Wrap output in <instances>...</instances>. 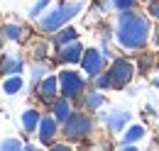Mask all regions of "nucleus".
<instances>
[{"mask_svg":"<svg viewBox=\"0 0 159 151\" xmlns=\"http://www.w3.org/2000/svg\"><path fill=\"white\" fill-rule=\"evenodd\" d=\"M83 88H86V80H83L81 73L71 71V68H66V71L59 73V93L64 95V97L74 100V97H79V95L83 93Z\"/></svg>","mask_w":159,"mask_h":151,"instance_id":"4","label":"nucleus"},{"mask_svg":"<svg viewBox=\"0 0 159 151\" xmlns=\"http://www.w3.org/2000/svg\"><path fill=\"white\" fill-rule=\"evenodd\" d=\"M0 149L2 151H20L22 141H17V139H5V141H0Z\"/></svg>","mask_w":159,"mask_h":151,"instance_id":"21","label":"nucleus"},{"mask_svg":"<svg viewBox=\"0 0 159 151\" xmlns=\"http://www.w3.org/2000/svg\"><path fill=\"white\" fill-rule=\"evenodd\" d=\"M93 80H96V88H98V90H105V88H110V85H113V80H110V73H98L96 78H93Z\"/></svg>","mask_w":159,"mask_h":151,"instance_id":"20","label":"nucleus"},{"mask_svg":"<svg viewBox=\"0 0 159 151\" xmlns=\"http://www.w3.org/2000/svg\"><path fill=\"white\" fill-rule=\"evenodd\" d=\"M44 66H34V68H32V88H34V85H37V80H39V78H44Z\"/></svg>","mask_w":159,"mask_h":151,"instance_id":"23","label":"nucleus"},{"mask_svg":"<svg viewBox=\"0 0 159 151\" xmlns=\"http://www.w3.org/2000/svg\"><path fill=\"white\" fill-rule=\"evenodd\" d=\"M108 73H110V80H113V88H125L132 80V76H135V66L127 58H115L110 63Z\"/></svg>","mask_w":159,"mask_h":151,"instance_id":"5","label":"nucleus"},{"mask_svg":"<svg viewBox=\"0 0 159 151\" xmlns=\"http://www.w3.org/2000/svg\"><path fill=\"white\" fill-rule=\"evenodd\" d=\"M22 34H25V29H22L20 24H5L2 27V37L10 39V41H20Z\"/></svg>","mask_w":159,"mask_h":151,"instance_id":"17","label":"nucleus"},{"mask_svg":"<svg viewBox=\"0 0 159 151\" xmlns=\"http://www.w3.org/2000/svg\"><path fill=\"white\" fill-rule=\"evenodd\" d=\"M113 7L118 12H125V10H135L137 7V0H113Z\"/></svg>","mask_w":159,"mask_h":151,"instance_id":"19","label":"nucleus"},{"mask_svg":"<svg viewBox=\"0 0 159 151\" xmlns=\"http://www.w3.org/2000/svg\"><path fill=\"white\" fill-rule=\"evenodd\" d=\"M52 112H54V117H57L59 122H66V119L74 114V112H71V100L61 95L59 100H54V102H52Z\"/></svg>","mask_w":159,"mask_h":151,"instance_id":"12","label":"nucleus"},{"mask_svg":"<svg viewBox=\"0 0 159 151\" xmlns=\"http://www.w3.org/2000/svg\"><path fill=\"white\" fill-rule=\"evenodd\" d=\"M37 93L44 102H54L57 100V93H59V78L57 76H44L42 83L37 85Z\"/></svg>","mask_w":159,"mask_h":151,"instance_id":"9","label":"nucleus"},{"mask_svg":"<svg viewBox=\"0 0 159 151\" xmlns=\"http://www.w3.org/2000/svg\"><path fill=\"white\" fill-rule=\"evenodd\" d=\"M103 63H105V54L98 49H86L81 56V68L88 78H96L98 73H103Z\"/></svg>","mask_w":159,"mask_h":151,"instance_id":"6","label":"nucleus"},{"mask_svg":"<svg viewBox=\"0 0 159 151\" xmlns=\"http://www.w3.org/2000/svg\"><path fill=\"white\" fill-rule=\"evenodd\" d=\"M142 136H144V129H142L139 124H135V127H130L127 132L122 134V146H132V144H135V141H139Z\"/></svg>","mask_w":159,"mask_h":151,"instance_id":"15","label":"nucleus"},{"mask_svg":"<svg viewBox=\"0 0 159 151\" xmlns=\"http://www.w3.org/2000/svg\"><path fill=\"white\" fill-rule=\"evenodd\" d=\"M103 102H105V97H103L100 90H91V93H86V97H83V107H86L88 112L100 110V107H103Z\"/></svg>","mask_w":159,"mask_h":151,"instance_id":"13","label":"nucleus"},{"mask_svg":"<svg viewBox=\"0 0 159 151\" xmlns=\"http://www.w3.org/2000/svg\"><path fill=\"white\" fill-rule=\"evenodd\" d=\"M154 41H157V44H159V29H157V32H154Z\"/></svg>","mask_w":159,"mask_h":151,"instance_id":"26","label":"nucleus"},{"mask_svg":"<svg viewBox=\"0 0 159 151\" xmlns=\"http://www.w3.org/2000/svg\"><path fill=\"white\" fill-rule=\"evenodd\" d=\"M103 122L110 132H122L125 124L130 122V112L127 110H110V112H103Z\"/></svg>","mask_w":159,"mask_h":151,"instance_id":"8","label":"nucleus"},{"mask_svg":"<svg viewBox=\"0 0 159 151\" xmlns=\"http://www.w3.org/2000/svg\"><path fill=\"white\" fill-rule=\"evenodd\" d=\"M39 122H42V114L37 110H25L22 112V127H25V132H37Z\"/></svg>","mask_w":159,"mask_h":151,"instance_id":"14","label":"nucleus"},{"mask_svg":"<svg viewBox=\"0 0 159 151\" xmlns=\"http://www.w3.org/2000/svg\"><path fill=\"white\" fill-rule=\"evenodd\" d=\"M22 90V78L20 76H7L5 83H2V93L5 95H15Z\"/></svg>","mask_w":159,"mask_h":151,"instance_id":"16","label":"nucleus"},{"mask_svg":"<svg viewBox=\"0 0 159 151\" xmlns=\"http://www.w3.org/2000/svg\"><path fill=\"white\" fill-rule=\"evenodd\" d=\"M91 132H93V119L88 114H71L64 122V129H61V134L69 141H83Z\"/></svg>","mask_w":159,"mask_h":151,"instance_id":"3","label":"nucleus"},{"mask_svg":"<svg viewBox=\"0 0 159 151\" xmlns=\"http://www.w3.org/2000/svg\"><path fill=\"white\" fill-rule=\"evenodd\" d=\"M149 32L152 27L144 15H137L135 10H125L120 12L118 24H115V41L127 51H137V49H144Z\"/></svg>","mask_w":159,"mask_h":151,"instance_id":"1","label":"nucleus"},{"mask_svg":"<svg viewBox=\"0 0 159 151\" xmlns=\"http://www.w3.org/2000/svg\"><path fill=\"white\" fill-rule=\"evenodd\" d=\"M57 122H59L57 117H42L39 127H37V134H39V141L44 146H52L54 144V139L59 134V124Z\"/></svg>","mask_w":159,"mask_h":151,"instance_id":"7","label":"nucleus"},{"mask_svg":"<svg viewBox=\"0 0 159 151\" xmlns=\"http://www.w3.org/2000/svg\"><path fill=\"white\" fill-rule=\"evenodd\" d=\"M81 56H83V46L76 39L59 49V61H64V63H81Z\"/></svg>","mask_w":159,"mask_h":151,"instance_id":"10","label":"nucleus"},{"mask_svg":"<svg viewBox=\"0 0 159 151\" xmlns=\"http://www.w3.org/2000/svg\"><path fill=\"white\" fill-rule=\"evenodd\" d=\"M22 58L20 56H12V54H5V56L0 58V73L2 76H17L22 73Z\"/></svg>","mask_w":159,"mask_h":151,"instance_id":"11","label":"nucleus"},{"mask_svg":"<svg viewBox=\"0 0 159 151\" xmlns=\"http://www.w3.org/2000/svg\"><path fill=\"white\" fill-rule=\"evenodd\" d=\"M149 2H154V0H149Z\"/></svg>","mask_w":159,"mask_h":151,"instance_id":"29","label":"nucleus"},{"mask_svg":"<svg viewBox=\"0 0 159 151\" xmlns=\"http://www.w3.org/2000/svg\"><path fill=\"white\" fill-rule=\"evenodd\" d=\"M49 2H52V0H39V2H37V5L30 10V15H32V17H39L42 12L47 10V5H49Z\"/></svg>","mask_w":159,"mask_h":151,"instance_id":"22","label":"nucleus"},{"mask_svg":"<svg viewBox=\"0 0 159 151\" xmlns=\"http://www.w3.org/2000/svg\"><path fill=\"white\" fill-rule=\"evenodd\" d=\"M0 46H2V32H0Z\"/></svg>","mask_w":159,"mask_h":151,"instance_id":"28","label":"nucleus"},{"mask_svg":"<svg viewBox=\"0 0 159 151\" xmlns=\"http://www.w3.org/2000/svg\"><path fill=\"white\" fill-rule=\"evenodd\" d=\"M147 68H152V58H142V71H147Z\"/></svg>","mask_w":159,"mask_h":151,"instance_id":"25","label":"nucleus"},{"mask_svg":"<svg viewBox=\"0 0 159 151\" xmlns=\"http://www.w3.org/2000/svg\"><path fill=\"white\" fill-rule=\"evenodd\" d=\"M154 85H157V88H159V78H154Z\"/></svg>","mask_w":159,"mask_h":151,"instance_id":"27","label":"nucleus"},{"mask_svg":"<svg viewBox=\"0 0 159 151\" xmlns=\"http://www.w3.org/2000/svg\"><path fill=\"white\" fill-rule=\"evenodd\" d=\"M149 12H152V15H154V17L159 19V0H154V2L149 5Z\"/></svg>","mask_w":159,"mask_h":151,"instance_id":"24","label":"nucleus"},{"mask_svg":"<svg viewBox=\"0 0 159 151\" xmlns=\"http://www.w3.org/2000/svg\"><path fill=\"white\" fill-rule=\"evenodd\" d=\"M76 37H79V34H76V29H74V27H64V29H61L59 34H57V39H54V41H57L59 46H64V44L74 41Z\"/></svg>","mask_w":159,"mask_h":151,"instance_id":"18","label":"nucleus"},{"mask_svg":"<svg viewBox=\"0 0 159 151\" xmlns=\"http://www.w3.org/2000/svg\"><path fill=\"white\" fill-rule=\"evenodd\" d=\"M81 10H83V0H69V2L57 5L52 12H47V15L39 19L42 32H57V29H61L71 17H76Z\"/></svg>","mask_w":159,"mask_h":151,"instance_id":"2","label":"nucleus"}]
</instances>
